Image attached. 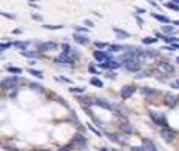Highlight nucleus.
Here are the masks:
<instances>
[{
    "label": "nucleus",
    "mask_w": 179,
    "mask_h": 151,
    "mask_svg": "<svg viewBox=\"0 0 179 151\" xmlns=\"http://www.w3.org/2000/svg\"><path fill=\"white\" fill-rule=\"evenodd\" d=\"M121 60L124 62V68H126L127 71H138L140 63H138L137 57H123Z\"/></svg>",
    "instance_id": "1"
},
{
    "label": "nucleus",
    "mask_w": 179,
    "mask_h": 151,
    "mask_svg": "<svg viewBox=\"0 0 179 151\" xmlns=\"http://www.w3.org/2000/svg\"><path fill=\"white\" fill-rule=\"evenodd\" d=\"M149 116H151V118H152V121H156L157 124H160V126H163V127H168V124H166V120H165V116H163L162 113L151 112V113H149Z\"/></svg>",
    "instance_id": "2"
},
{
    "label": "nucleus",
    "mask_w": 179,
    "mask_h": 151,
    "mask_svg": "<svg viewBox=\"0 0 179 151\" xmlns=\"http://www.w3.org/2000/svg\"><path fill=\"white\" fill-rule=\"evenodd\" d=\"M95 58L99 62V63H102V62H110L112 60V57H110V54H107V52H102V51H95Z\"/></svg>",
    "instance_id": "3"
},
{
    "label": "nucleus",
    "mask_w": 179,
    "mask_h": 151,
    "mask_svg": "<svg viewBox=\"0 0 179 151\" xmlns=\"http://www.w3.org/2000/svg\"><path fill=\"white\" fill-rule=\"evenodd\" d=\"M18 82H19V77H18V76H11V77L5 79V80L2 82V85H3V88L10 90V88H14V85H16Z\"/></svg>",
    "instance_id": "4"
},
{
    "label": "nucleus",
    "mask_w": 179,
    "mask_h": 151,
    "mask_svg": "<svg viewBox=\"0 0 179 151\" xmlns=\"http://www.w3.org/2000/svg\"><path fill=\"white\" fill-rule=\"evenodd\" d=\"M99 68L101 69H116V68H120V63L118 62H113V60L102 62V63H99Z\"/></svg>",
    "instance_id": "5"
},
{
    "label": "nucleus",
    "mask_w": 179,
    "mask_h": 151,
    "mask_svg": "<svg viewBox=\"0 0 179 151\" xmlns=\"http://www.w3.org/2000/svg\"><path fill=\"white\" fill-rule=\"evenodd\" d=\"M55 47H57V44H55L54 41H47V43L39 44V51H41V52H49V51H54Z\"/></svg>",
    "instance_id": "6"
},
{
    "label": "nucleus",
    "mask_w": 179,
    "mask_h": 151,
    "mask_svg": "<svg viewBox=\"0 0 179 151\" xmlns=\"http://www.w3.org/2000/svg\"><path fill=\"white\" fill-rule=\"evenodd\" d=\"M162 137H163L166 142H173V140H174V137H176V134H174V131H171V129L165 127V129L162 131Z\"/></svg>",
    "instance_id": "7"
},
{
    "label": "nucleus",
    "mask_w": 179,
    "mask_h": 151,
    "mask_svg": "<svg viewBox=\"0 0 179 151\" xmlns=\"http://www.w3.org/2000/svg\"><path fill=\"white\" fill-rule=\"evenodd\" d=\"M134 93H135V88H134V87H130V85H129V87H124V88L121 90V96H123L124 99L130 98Z\"/></svg>",
    "instance_id": "8"
},
{
    "label": "nucleus",
    "mask_w": 179,
    "mask_h": 151,
    "mask_svg": "<svg viewBox=\"0 0 179 151\" xmlns=\"http://www.w3.org/2000/svg\"><path fill=\"white\" fill-rule=\"evenodd\" d=\"M74 41L79 43V44H88V43H90V38H88L86 35H79V33H75V35H74Z\"/></svg>",
    "instance_id": "9"
},
{
    "label": "nucleus",
    "mask_w": 179,
    "mask_h": 151,
    "mask_svg": "<svg viewBox=\"0 0 179 151\" xmlns=\"http://www.w3.org/2000/svg\"><path fill=\"white\" fill-rule=\"evenodd\" d=\"M159 68H160V71H165V73H174V66L170 65L168 62H162L159 65Z\"/></svg>",
    "instance_id": "10"
},
{
    "label": "nucleus",
    "mask_w": 179,
    "mask_h": 151,
    "mask_svg": "<svg viewBox=\"0 0 179 151\" xmlns=\"http://www.w3.org/2000/svg\"><path fill=\"white\" fill-rule=\"evenodd\" d=\"M151 16H152L154 19H157V21L163 22V24H170V22H171V21H170L166 16H162V14H157V13H151Z\"/></svg>",
    "instance_id": "11"
},
{
    "label": "nucleus",
    "mask_w": 179,
    "mask_h": 151,
    "mask_svg": "<svg viewBox=\"0 0 179 151\" xmlns=\"http://www.w3.org/2000/svg\"><path fill=\"white\" fill-rule=\"evenodd\" d=\"M113 32H115V33H116L121 40H124V38H129V36H130V33H127V32H124V30H121V29H115V27H113Z\"/></svg>",
    "instance_id": "12"
},
{
    "label": "nucleus",
    "mask_w": 179,
    "mask_h": 151,
    "mask_svg": "<svg viewBox=\"0 0 179 151\" xmlns=\"http://www.w3.org/2000/svg\"><path fill=\"white\" fill-rule=\"evenodd\" d=\"M143 146H145V149H146V151H157V149H156V146H154V145H152L148 138H143Z\"/></svg>",
    "instance_id": "13"
},
{
    "label": "nucleus",
    "mask_w": 179,
    "mask_h": 151,
    "mask_svg": "<svg viewBox=\"0 0 179 151\" xmlns=\"http://www.w3.org/2000/svg\"><path fill=\"white\" fill-rule=\"evenodd\" d=\"M74 143H75L77 146H85L86 140H85L82 135H74Z\"/></svg>",
    "instance_id": "14"
},
{
    "label": "nucleus",
    "mask_w": 179,
    "mask_h": 151,
    "mask_svg": "<svg viewBox=\"0 0 179 151\" xmlns=\"http://www.w3.org/2000/svg\"><path fill=\"white\" fill-rule=\"evenodd\" d=\"M13 46L18 47V49H21V51H27V43H24V41H14Z\"/></svg>",
    "instance_id": "15"
},
{
    "label": "nucleus",
    "mask_w": 179,
    "mask_h": 151,
    "mask_svg": "<svg viewBox=\"0 0 179 151\" xmlns=\"http://www.w3.org/2000/svg\"><path fill=\"white\" fill-rule=\"evenodd\" d=\"M165 7H166V8H170V10H174V11H177V13H179V5H177V3H174V2H171V0L165 3Z\"/></svg>",
    "instance_id": "16"
},
{
    "label": "nucleus",
    "mask_w": 179,
    "mask_h": 151,
    "mask_svg": "<svg viewBox=\"0 0 179 151\" xmlns=\"http://www.w3.org/2000/svg\"><path fill=\"white\" fill-rule=\"evenodd\" d=\"M110 52H118V51H126V46H120V44H113L109 47Z\"/></svg>",
    "instance_id": "17"
},
{
    "label": "nucleus",
    "mask_w": 179,
    "mask_h": 151,
    "mask_svg": "<svg viewBox=\"0 0 179 151\" xmlns=\"http://www.w3.org/2000/svg\"><path fill=\"white\" fill-rule=\"evenodd\" d=\"M24 57H30V58H35V57H38V52H32V51H22L21 52Z\"/></svg>",
    "instance_id": "18"
},
{
    "label": "nucleus",
    "mask_w": 179,
    "mask_h": 151,
    "mask_svg": "<svg viewBox=\"0 0 179 151\" xmlns=\"http://www.w3.org/2000/svg\"><path fill=\"white\" fill-rule=\"evenodd\" d=\"M7 71H8V73H11V74H21V73H22V69H21V68H14V66H8V68H7Z\"/></svg>",
    "instance_id": "19"
},
{
    "label": "nucleus",
    "mask_w": 179,
    "mask_h": 151,
    "mask_svg": "<svg viewBox=\"0 0 179 151\" xmlns=\"http://www.w3.org/2000/svg\"><path fill=\"white\" fill-rule=\"evenodd\" d=\"M156 41H157V38H151V36L143 38V44H154Z\"/></svg>",
    "instance_id": "20"
},
{
    "label": "nucleus",
    "mask_w": 179,
    "mask_h": 151,
    "mask_svg": "<svg viewBox=\"0 0 179 151\" xmlns=\"http://www.w3.org/2000/svg\"><path fill=\"white\" fill-rule=\"evenodd\" d=\"M165 99H168V104H171V105H173V104H174L179 98H174L173 94H165Z\"/></svg>",
    "instance_id": "21"
},
{
    "label": "nucleus",
    "mask_w": 179,
    "mask_h": 151,
    "mask_svg": "<svg viewBox=\"0 0 179 151\" xmlns=\"http://www.w3.org/2000/svg\"><path fill=\"white\" fill-rule=\"evenodd\" d=\"M28 73H30L32 76H35V77L43 79V73H41V71H36V69H28Z\"/></svg>",
    "instance_id": "22"
},
{
    "label": "nucleus",
    "mask_w": 179,
    "mask_h": 151,
    "mask_svg": "<svg viewBox=\"0 0 179 151\" xmlns=\"http://www.w3.org/2000/svg\"><path fill=\"white\" fill-rule=\"evenodd\" d=\"M163 32L165 33H176V29L174 27H170V25H163Z\"/></svg>",
    "instance_id": "23"
},
{
    "label": "nucleus",
    "mask_w": 179,
    "mask_h": 151,
    "mask_svg": "<svg viewBox=\"0 0 179 151\" xmlns=\"http://www.w3.org/2000/svg\"><path fill=\"white\" fill-rule=\"evenodd\" d=\"M91 84H93V85H96V87H101V88H102V85H104V84H102L98 77H93V79H91Z\"/></svg>",
    "instance_id": "24"
},
{
    "label": "nucleus",
    "mask_w": 179,
    "mask_h": 151,
    "mask_svg": "<svg viewBox=\"0 0 179 151\" xmlns=\"http://www.w3.org/2000/svg\"><path fill=\"white\" fill-rule=\"evenodd\" d=\"M44 29H47V30H60V29H63V25H44Z\"/></svg>",
    "instance_id": "25"
},
{
    "label": "nucleus",
    "mask_w": 179,
    "mask_h": 151,
    "mask_svg": "<svg viewBox=\"0 0 179 151\" xmlns=\"http://www.w3.org/2000/svg\"><path fill=\"white\" fill-rule=\"evenodd\" d=\"M13 46V43H3V44H0V51H7Z\"/></svg>",
    "instance_id": "26"
},
{
    "label": "nucleus",
    "mask_w": 179,
    "mask_h": 151,
    "mask_svg": "<svg viewBox=\"0 0 179 151\" xmlns=\"http://www.w3.org/2000/svg\"><path fill=\"white\" fill-rule=\"evenodd\" d=\"M96 47H98V49H104V47H110V46H109L107 43H101V41H98V43H96Z\"/></svg>",
    "instance_id": "27"
},
{
    "label": "nucleus",
    "mask_w": 179,
    "mask_h": 151,
    "mask_svg": "<svg viewBox=\"0 0 179 151\" xmlns=\"http://www.w3.org/2000/svg\"><path fill=\"white\" fill-rule=\"evenodd\" d=\"M123 131H124V132H129V134H132V132H134V129H132L129 124H123Z\"/></svg>",
    "instance_id": "28"
},
{
    "label": "nucleus",
    "mask_w": 179,
    "mask_h": 151,
    "mask_svg": "<svg viewBox=\"0 0 179 151\" xmlns=\"http://www.w3.org/2000/svg\"><path fill=\"white\" fill-rule=\"evenodd\" d=\"M141 93H143V94H154V90H148V88L145 87V88H141Z\"/></svg>",
    "instance_id": "29"
},
{
    "label": "nucleus",
    "mask_w": 179,
    "mask_h": 151,
    "mask_svg": "<svg viewBox=\"0 0 179 151\" xmlns=\"http://www.w3.org/2000/svg\"><path fill=\"white\" fill-rule=\"evenodd\" d=\"M30 87H33V90H36V91H41L43 90V87L41 85H36V84H32Z\"/></svg>",
    "instance_id": "30"
},
{
    "label": "nucleus",
    "mask_w": 179,
    "mask_h": 151,
    "mask_svg": "<svg viewBox=\"0 0 179 151\" xmlns=\"http://www.w3.org/2000/svg\"><path fill=\"white\" fill-rule=\"evenodd\" d=\"M88 127H90V129H91V131H93V132H95L96 135H101V132H99L98 129H95V126H91V124H88Z\"/></svg>",
    "instance_id": "31"
},
{
    "label": "nucleus",
    "mask_w": 179,
    "mask_h": 151,
    "mask_svg": "<svg viewBox=\"0 0 179 151\" xmlns=\"http://www.w3.org/2000/svg\"><path fill=\"white\" fill-rule=\"evenodd\" d=\"M71 91H72V93H82V91H83V88H75V87H72V88H71Z\"/></svg>",
    "instance_id": "32"
},
{
    "label": "nucleus",
    "mask_w": 179,
    "mask_h": 151,
    "mask_svg": "<svg viewBox=\"0 0 179 151\" xmlns=\"http://www.w3.org/2000/svg\"><path fill=\"white\" fill-rule=\"evenodd\" d=\"M71 149H72V146H71V145H68V146H63V148H60L58 151H71Z\"/></svg>",
    "instance_id": "33"
},
{
    "label": "nucleus",
    "mask_w": 179,
    "mask_h": 151,
    "mask_svg": "<svg viewBox=\"0 0 179 151\" xmlns=\"http://www.w3.org/2000/svg\"><path fill=\"white\" fill-rule=\"evenodd\" d=\"M135 77H137V79H140V77H148V74H146V73H138Z\"/></svg>",
    "instance_id": "34"
},
{
    "label": "nucleus",
    "mask_w": 179,
    "mask_h": 151,
    "mask_svg": "<svg viewBox=\"0 0 179 151\" xmlns=\"http://www.w3.org/2000/svg\"><path fill=\"white\" fill-rule=\"evenodd\" d=\"M90 71H91V73H95V74H96V73H98V69H96V68H95V66H90Z\"/></svg>",
    "instance_id": "35"
},
{
    "label": "nucleus",
    "mask_w": 179,
    "mask_h": 151,
    "mask_svg": "<svg viewBox=\"0 0 179 151\" xmlns=\"http://www.w3.org/2000/svg\"><path fill=\"white\" fill-rule=\"evenodd\" d=\"M77 32H82V33H85L86 32V29H82V27H79V29H75Z\"/></svg>",
    "instance_id": "36"
},
{
    "label": "nucleus",
    "mask_w": 179,
    "mask_h": 151,
    "mask_svg": "<svg viewBox=\"0 0 179 151\" xmlns=\"http://www.w3.org/2000/svg\"><path fill=\"white\" fill-rule=\"evenodd\" d=\"M33 18H35V19H36V21H43V19H41V16H38V14H35V16H33Z\"/></svg>",
    "instance_id": "37"
},
{
    "label": "nucleus",
    "mask_w": 179,
    "mask_h": 151,
    "mask_svg": "<svg viewBox=\"0 0 179 151\" xmlns=\"http://www.w3.org/2000/svg\"><path fill=\"white\" fill-rule=\"evenodd\" d=\"M99 149H101V151H110L109 148H99Z\"/></svg>",
    "instance_id": "38"
},
{
    "label": "nucleus",
    "mask_w": 179,
    "mask_h": 151,
    "mask_svg": "<svg viewBox=\"0 0 179 151\" xmlns=\"http://www.w3.org/2000/svg\"><path fill=\"white\" fill-rule=\"evenodd\" d=\"M173 87H179V80H177L176 84H173Z\"/></svg>",
    "instance_id": "39"
},
{
    "label": "nucleus",
    "mask_w": 179,
    "mask_h": 151,
    "mask_svg": "<svg viewBox=\"0 0 179 151\" xmlns=\"http://www.w3.org/2000/svg\"><path fill=\"white\" fill-rule=\"evenodd\" d=\"M173 24H174V25H179V21H174Z\"/></svg>",
    "instance_id": "40"
},
{
    "label": "nucleus",
    "mask_w": 179,
    "mask_h": 151,
    "mask_svg": "<svg viewBox=\"0 0 179 151\" xmlns=\"http://www.w3.org/2000/svg\"><path fill=\"white\" fill-rule=\"evenodd\" d=\"M171 2H174V3H177V5H179V0H171Z\"/></svg>",
    "instance_id": "41"
},
{
    "label": "nucleus",
    "mask_w": 179,
    "mask_h": 151,
    "mask_svg": "<svg viewBox=\"0 0 179 151\" xmlns=\"http://www.w3.org/2000/svg\"><path fill=\"white\" fill-rule=\"evenodd\" d=\"M28 2H36V0H28Z\"/></svg>",
    "instance_id": "42"
},
{
    "label": "nucleus",
    "mask_w": 179,
    "mask_h": 151,
    "mask_svg": "<svg viewBox=\"0 0 179 151\" xmlns=\"http://www.w3.org/2000/svg\"><path fill=\"white\" fill-rule=\"evenodd\" d=\"M39 151H47V149H39Z\"/></svg>",
    "instance_id": "43"
},
{
    "label": "nucleus",
    "mask_w": 179,
    "mask_h": 151,
    "mask_svg": "<svg viewBox=\"0 0 179 151\" xmlns=\"http://www.w3.org/2000/svg\"><path fill=\"white\" fill-rule=\"evenodd\" d=\"M177 63H179V57H177Z\"/></svg>",
    "instance_id": "44"
}]
</instances>
